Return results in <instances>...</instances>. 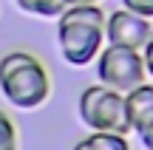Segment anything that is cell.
I'll return each mask as SVG.
<instances>
[{
	"instance_id": "1",
	"label": "cell",
	"mask_w": 153,
	"mask_h": 150,
	"mask_svg": "<svg viewBox=\"0 0 153 150\" xmlns=\"http://www.w3.org/2000/svg\"><path fill=\"white\" fill-rule=\"evenodd\" d=\"M105 17L102 6L94 0H82L57 17V43L65 62L82 68L99 57L105 48Z\"/></svg>"
},
{
	"instance_id": "2",
	"label": "cell",
	"mask_w": 153,
	"mask_h": 150,
	"mask_svg": "<svg viewBox=\"0 0 153 150\" xmlns=\"http://www.w3.org/2000/svg\"><path fill=\"white\" fill-rule=\"evenodd\" d=\"M0 94L9 105L31 111L51 96V77L31 51H9L0 57Z\"/></svg>"
},
{
	"instance_id": "3",
	"label": "cell",
	"mask_w": 153,
	"mask_h": 150,
	"mask_svg": "<svg viewBox=\"0 0 153 150\" xmlns=\"http://www.w3.org/2000/svg\"><path fill=\"white\" fill-rule=\"evenodd\" d=\"M79 119L91 130H111V133H131L128 125V111H125V94L108 88V85H88L79 94L76 102Z\"/></svg>"
},
{
	"instance_id": "4",
	"label": "cell",
	"mask_w": 153,
	"mask_h": 150,
	"mask_svg": "<svg viewBox=\"0 0 153 150\" xmlns=\"http://www.w3.org/2000/svg\"><path fill=\"white\" fill-rule=\"evenodd\" d=\"M97 65V79L99 85L128 94V91L139 88L145 82V57L136 48H125V45H105L99 57L94 60Z\"/></svg>"
},
{
	"instance_id": "5",
	"label": "cell",
	"mask_w": 153,
	"mask_h": 150,
	"mask_svg": "<svg viewBox=\"0 0 153 150\" xmlns=\"http://www.w3.org/2000/svg\"><path fill=\"white\" fill-rule=\"evenodd\" d=\"M150 20L139 17L128 9H116L105 17V43L108 45H125V48L142 51L145 43L150 40Z\"/></svg>"
},
{
	"instance_id": "6",
	"label": "cell",
	"mask_w": 153,
	"mask_h": 150,
	"mask_svg": "<svg viewBox=\"0 0 153 150\" xmlns=\"http://www.w3.org/2000/svg\"><path fill=\"white\" fill-rule=\"evenodd\" d=\"M125 111H128V125L131 130L142 133L145 128L153 125V85L142 82L139 88L125 94Z\"/></svg>"
},
{
	"instance_id": "7",
	"label": "cell",
	"mask_w": 153,
	"mask_h": 150,
	"mask_svg": "<svg viewBox=\"0 0 153 150\" xmlns=\"http://www.w3.org/2000/svg\"><path fill=\"white\" fill-rule=\"evenodd\" d=\"M82 3V0H23L20 9L26 11V14H34V17H48V20H54V17H62L71 6Z\"/></svg>"
},
{
	"instance_id": "8",
	"label": "cell",
	"mask_w": 153,
	"mask_h": 150,
	"mask_svg": "<svg viewBox=\"0 0 153 150\" xmlns=\"http://www.w3.org/2000/svg\"><path fill=\"white\" fill-rule=\"evenodd\" d=\"M85 142L94 150H131L128 136L111 133V130H91V136H85Z\"/></svg>"
},
{
	"instance_id": "9",
	"label": "cell",
	"mask_w": 153,
	"mask_h": 150,
	"mask_svg": "<svg viewBox=\"0 0 153 150\" xmlns=\"http://www.w3.org/2000/svg\"><path fill=\"white\" fill-rule=\"evenodd\" d=\"M0 150H17V128L6 111H0Z\"/></svg>"
},
{
	"instance_id": "10",
	"label": "cell",
	"mask_w": 153,
	"mask_h": 150,
	"mask_svg": "<svg viewBox=\"0 0 153 150\" xmlns=\"http://www.w3.org/2000/svg\"><path fill=\"white\" fill-rule=\"evenodd\" d=\"M122 9H128V11H133V14H139V17H153V0H122Z\"/></svg>"
},
{
	"instance_id": "11",
	"label": "cell",
	"mask_w": 153,
	"mask_h": 150,
	"mask_svg": "<svg viewBox=\"0 0 153 150\" xmlns=\"http://www.w3.org/2000/svg\"><path fill=\"white\" fill-rule=\"evenodd\" d=\"M142 57H145V71L153 77V31H150V40L145 43V48H142Z\"/></svg>"
},
{
	"instance_id": "12",
	"label": "cell",
	"mask_w": 153,
	"mask_h": 150,
	"mask_svg": "<svg viewBox=\"0 0 153 150\" xmlns=\"http://www.w3.org/2000/svg\"><path fill=\"white\" fill-rule=\"evenodd\" d=\"M139 139H142V145L148 147V150H153V125H150V128H145L142 133H139Z\"/></svg>"
},
{
	"instance_id": "13",
	"label": "cell",
	"mask_w": 153,
	"mask_h": 150,
	"mask_svg": "<svg viewBox=\"0 0 153 150\" xmlns=\"http://www.w3.org/2000/svg\"><path fill=\"white\" fill-rule=\"evenodd\" d=\"M71 150H94V147H91V145H88V142H85V139H82V142H76V145H74Z\"/></svg>"
},
{
	"instance_id": "14",
	"label": "cell",
	"mask_w": 153,
	"mask_h": 150,
	"mask_svg": "<svg viewBox=\"0 0 153 150\" xmlns=\"http://www.w3.org/2000/svg\"><path fill=\"white\" fill-rule=\"evenodd\" d=\"M14 3H17V6H20V3H23V0H14Z\"/></svg>"
}]
</instances>
